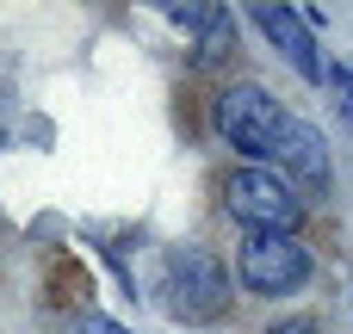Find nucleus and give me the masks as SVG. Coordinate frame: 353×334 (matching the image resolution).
Here are the masks:
<instances>
[{
    "instance_id": "obj_1",
    "label": "nucleus",
    "mask_w": 353,
    "mask_h": 334,
    "mask_svg": "<svg viewBox=\"0 0 353 334\" xmlns=\"http://www.w3.org/2000/svg\"><path fill=\"white\" fill-rule=\"evenodd\" d=\"M292 118H298V112H285L267 87H230V93L217 99V136H223L230 149L254 155V167H273L279 136H285Z\"/></svg>"
},
{
    "instance_id": "obj_2",
    "label": "nucleus",
    "mask_w": 353,
    "mask_h": 334,
    "mask_svg": "<svg viewBox=\"0 0 353 334\" xmlns=\"http://www.w3.org/2000/svg\"><path fill=\"white\" fill-rule=\"evenodd\" d=\"M236 273H242V285L261 291V298H292V291L310 285L316 260H310V248H304L298 236L254 229V236L242 242V254H236Z\"/></svg>"
},
{
    "instance_id": "obj_3",
    "label": "nucleus",
    "mask_w": 353,
    "mask_h": 334,
    "mask_svg": "<svg viewBox=\"0 0 353 334\" xmlns=\"http://www.w3.org/2000/svg\"><path fill=\"white\" fill-rule=\"evenodd\" d=\"M223 198H230V217H242L248 229H273V236H292V229H298V217H304V205H298L292 180H285L279 167H254V161L230 174Z\"/></svg>"
},
{
    "instance_id": "obj_4",
    "label": "nucleus",
    "mask_w": 353,
    "mask_h": 334,
    "mask_svg": "<svg viewBox=\"0 0 353 334\" xmlns=\"http://www.w3.org/2000/svg\"><path fill=\"white\" fill-rule=\"evenodd\" d=\"M174 310L192 322H217L230 310V279L211 248H174Z\"/></svg>"
},
{
    "instance_id": "obj_5",
    "label": "nucleus",
    "mask_w": 353,
    "mask_h": 334,
    "mask_svg": "<svg viewBox=\"0 0 353 334\" xmlns=\"http://www.w3.org/2000/svg\"><path fill=\"white\" fill-rule=\"evenodd\" d=\"M248 19L267 31V43L304 74V81H323V62H316V37H310V19L298 12V6H273V0H254L248 6Z\"/></svg>"
},
{
    "instance_id": "obj_6",
    "label": "nucleus",
    "mask_w": 353,
    "mask_h": 334,
    "mask_svg": "<svg viewBox=\"0 0 353 334\" xmlns=\"http://www.w3.org/2000/svg\"><path fill=\"white\" fill-rule=\"evenodd\" d=\"M273 167H279L285 180L329 186V143H323V130H316V124H304V118H292V124H285V136H279Z\"/></svg>"
},
{
    "instance_id": "obj_7",
    "label": "nucleus",
    "mask_w": 353,
    "mask_h": 334,
    "mask_svg": "<svg viewBox=\"0 0 353 334\" xmlns=\"http://www.w3.org/2000/svg\"><path fill=\"white\" fill-rule=\"evenodd\" d=\"M329 87H335V105H341V118L353 124V62H341V68H329Z\"/></svg>"
},
{
    "instance_id": "obj_8",
    "label": "nucleus",
    "mask_w": 353,
    "mask_h": 334,
    "mask_svg": "<svg viewBox=\"0 0 353 334\" xmlns=\"http://www.w3.org/2000/svg\"><path fill=\"white\" fill-rule=\"evenodd\" d=\"M68 334H130V328H118L112 316H81V322H74Z\"/></svg>"
},
{
    "instance_id": "obj_9",
    "label": "nucleus",
    "mask_w": 353,
    "mask_h": 334,
    "mask_svg": "<svg viewBox=\"0 0 353 334\" xmlns=\"http://www.w3.org/2000/svg\"><path fill=\"white\" fill-rule=\"evenodd\" d=\"M267 334H316V322H310V316H292V322H273Z\"/></svg>"
}]
</instances>
